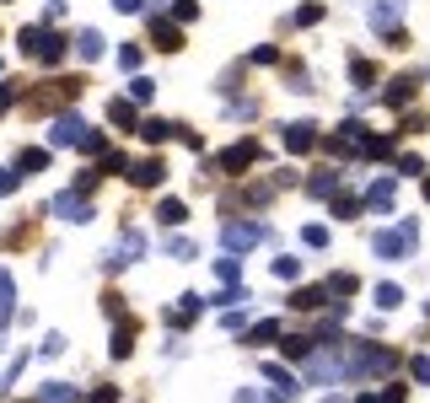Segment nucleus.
Wrapping results in <instances>:
<instances>
[{
  "label": "nucleus",
  "mask_w": 430,
  "mask_h": 403,
  "mask_svg": "<svg viewBox=\"0 0 430 403\" xmlns=\"http://www.w3.org/2000/svg\"><path fill=\"white\" fill-rule=\"evenodd\" d=\"M414 237H419V220L409 215L398 232H377V242H371V247H377L382 258H409V253H414Z\"/></svg>",
  "instance_id": "obj_1"
},
{
  "label": "nucleus",
  "mask_w": 430,
  "mask_h": 403,
  "mask_svg": "<svg viewBox=\"0 0 430 403\" xmlns=\"http://www.w3.org/2000/svg\"><path fill=\"white\" fill-rule=\"evenodd\" d=\"M22 49L33 54V60H43V65H60L65 60V43L49 33V27H27V33H22Z\"/></svg>",
  "instance_id": "obj_2"
},
{
  "label": "nucleus",
  "mask_w": 430,
  "mask_h": 403,
  "mask_svg": "<svg viewBox=\"0 0 430 403\" xmlns=\"http://www.w3.org/2000/svg\"><path fill=\"white\" fill-rule=\"evenodd\" d=\"M258 161V140H237V146H226L221 156H215V167L221 172H242V167H253Z\"/></svg>",
  "instance_id": "obj_3"
},
{
  "label": "nucleus",
  "mask_w": 430,
  "mask_h": 403,
  "mask_svg": "<svg viewBox=\"0 0 430 403\" xmlns=\"http://www.w3.org/2000/svg\"><path fill=\"white\" fill-rule=\"evenodd\" d=\"M221 242L226 247H258V242H269V226H258V220H253V226H226Z\"/></svg>",
  "instance_id": "obj_4"
},
{
  "label": "nucleus",
  "mask_w": 430,
  "mask_h": 403,
  "mask_svg": "<svg viewBox=\"0 0 430 403\" xmlns=\"http://www.w3.org/2000/svg\"><path fill=\"white\" fill-rule=\"evenodd\" d=\"M54 215H60V220H92V199H81V194L70 188V194L54 199Z\"/></svg>",
  "instance_id": "obj_5"
},
{
  "label": "nucleus",
  "mask_w": 430,
  "mask_h": 403,
  "mask_svg": "<svg viewBox=\"0 0 430 403\" xmlns=\"http://www.w3.org/2000/svg\"><path fill=\"white\" fill-rule=\"evenodd\" d=\"M81 134H86V124L75 119V113H65V119H54L49 140H54V146H81Z\"/></svg>",
  "instance_id": "obj_6"
},
{
  "label": "nucleus",
  "mask_w": 430,
  "mask_h": 403,
  "mask_svg": "<svg viewBox=\"0 0 430 403\" xmlns=\"http://www.w3.org/2000/svg\"><path fill=\"white\" fill-rule=\"evenodd\" d=\"M49 167V146H27L22 156H16V178H27V172H43Z\"/></svg>",
  "instance_id": "obj_7"
},
{
  "label": "nucleus",
  "mask_w": 430,
  "mask_h": 403,
  "mask_svg": "<svg viewBox=\"0 0 430 403\" xmlns=\"http://www.w3.org/2000/svg\"><path fill=\"white\" fill-rule=\"evenodd\" d=\"M285 146H291V151H312V146H318L312 124H285Z\"/></svg>",
  "instance_id": "obj_8"
},
{
  "label": "nucleus",
  "mask_w": 430,
  "mask_h": 403,
  "mask_svg": "<svg viewBox=\"0 0 430 403\" xmlns=\"http://www.w3.org/2000/svg\"><path fill=\"white\" fill-rule=\"evenodd\" d=\"M75 54H81L86 65H92V60H102V33H97V27H86V33L75 38Z\"/></svg>",
  "instance_id": "obj_9"
},
{
  "label": "nucleus",
  "mask_w": 430,
  "mask_h": 403,
  "mask_svg": "<svg viewBox=\"0 0 430 403\" xmlns=\"http://www.w3.org/2000/svg\"><path fill=\"white\" fill-rule=\"evenodd\" d=\"M371 210H393V199H398V188H393V178H377V183H371Z\"/></svg>",
  "instance_id": "obj_10"
},
{
  "label": "nucleus",
  "mask_w": 430,
  "mask_h": 403,
  "mask_svg": "<svg viewBox=\"0 0 430 403\" xmlns=\"http://www.w3.org/2000/svg\"><path fill=\"white\" fill-rule=\"evenodd\" d=\"M140 247H146V237H140V232H124V242H119V253L108 258V269H119V264H129V258H135Z\"/></svg>",
  "instance_id": "obj_11"
},
{
  "label": "nucleus",
  "mask_w": 430,
  "mask_h": 403,
  "mask_svg": "<svg viewBox=\"0 0 430 403\" xmlns=\"http://www.w3.org/2000/svg\"><path fill=\"white\" fill-rule=\"evenodd\" d=\"M38 403H75V387L70 382H43V387H38Z\"/></svg>",
  "instance_id": "obj_12"
},
{
  "label": "nucleus",
  "mask_w": 430,
  "mask_h": 403,
  "mask_svg": "<svg viewBox=\"0 0 430 403\" xmlns=\"http://www.w3.org/2000/svg\"><path fill=\"white\" fill-rule=\"evenodd\" d=\"M156 215H161V226H183V220H188V205H183V199H161Z\"/></svg>",
  "instance_id": "obj_13"
},
{
  "label": "nucleus",
  "mask_w": 430,
  "mask_h": 403,
  "mask_svg": "<svg viewBox=\"0 0 430 403\" xmlns=\"http://www.w3.org/2000/svg\"><path fill=\"white\" fill-rule=\"evenodd\" d=\"M129 350H135V323H119L113 328V360H124Z\"/></svg>",
  "instance_id": "obj_14"
},
{
  "label": "nucleus",
  "mask_w": 430,
  "mask_h": 403,
  "mask_svg": "<svg viewBox=\"0 0 430 403\" xmlns=\"http://www.w3.org/2000/svg\"><path fill=\"white\" fill-rule=\"evenodd\" d=\"M387 102H393V108H409V102H414V75H404V81L387 86Z\"/></svg>",
  "instance_id": "obj_15"
},
{
  "label": "nucleus",
  "mask_w": 430,
  "mask_h": 403,
  "mask_svg": "<svg viewBox=\"0 0 430 403\" xmlns=\"http://www.w3.org/2000/svg\"><path fill=\"white\" fill-rule=\"evenodd\" d=\"M135 183H140V188H156V183H161V161H156V156L135 167Z\"/></svg>",
  "instance_id": "obj_16"
},
{
  "label": "nucleus",
  "mask_w": 430,
  "mask_h": 403,
  "mask_svg": "<svg viewBox=\"0 0 430 403\" xmlns=\"http://www.w3.org/2000/svg\"><path fill=\"white\" fill-rule=\"evenodd\" d=\"M151 33H156V49H178V27H167V22H161V16H156V22H151Z\"/></svg>",
  "instance_id": "obj_17"
},
{
  "label": "nucleus",
  "mask_w": 430,
  "mask_h": 403,
  "mask_svg": "<svg viewBox=\"0 0 430 403\" xmlns=\"http://www.w3.org/2000/svg\"><path fill=\"white\" fill-rule=\"evenodd\" d=\"M323 301H328V291H296L291 296V306H301V312H318Z\"/></svg>",
  "instance_id": "obj_18"
},
{
  "label": "nucleus",
  "mask_w": 430,
  "mask_h": 403,
  "mask_svg": "<svg viewBox=\"0 0 430 403\" xmlns=\"http://www.w3.org/2000/svg\"><path fill=\"white\" fill-rule=\"evenodd\" d=\"M129 97H135V102H151V97H156V81H151V75H135V81H129Z\"/></svg>",
  "instance_id": "obj_19"
},
{
  "label": "nucleus",
  "mask_w": 430,
  "mask_h": 403,
  "mask_svg": "<svg viewBox=\"0 0 430 403\" xmlns=\"http://www.w3.org/2000/svg\"><path fill=\"white\" fill-rule=\"evenodd\" d=\"M333 188H339V172H318V178H312V183H307V194H333Z\"/></svg>",
  "instance_id": "obj_20"
},
{
  "label": "nucleus",
  "mask_w": 430,
  "mask_h": 403,
  "mask_svg": "<svg viewBox=\"0 0 430 403\" xmlns=\"http://www.w3.org/2000/svg\"><path fill=\"white\" fill-rule=\"evenodd\" d=\"M398 301H404V291H398V285H387V280H382V285H377V306H382V312H393Z\"/></svg>",
  "instance_id": "obj_21"
},
{
  "label": "nucleus",
  "mask_w": 430,
  "mask_h": 403,
  "mask_svg": "<svg viewBox=\"0 0 430 403\" xmlns=\"http://www.w3.org/2000/svg\"><path fill=\"white\" fill-rule=\"evenodd\" d=\"M285 355H291V360H307V355H312V339H301V333H285Z\"/></svg>",
  "instance_id": "obj_22"
},
{
  "label": "nucleus",
  "mask_w": 430,
  "mask_h": 403,
  "mask_svg": "<svg viewBox=\"0 0 430 403\" xmlns=\"http://www.w3.org/2000/svg\"><path fill=\"white\" fill-rule=\"evenodd\" d=\"M371 27H377V33L398 27V6H377V11H371Z\"/></svg>",
  "instance_id": "obj_23"
},
{
  "label": "nucleus",
  "mask_w": 430,
  "mask_h": 403,
  "mask_svg": "<svg viewBox=\"0 0 430 403\" xmlns=\"http://www.w3.org/2000/svg\"><path fill=\"white\" fill-rule=\"evenodd\" d=\"M108 119L119 124V129H135V108H129V102H113V108H108Z\"/></svg>",
  "instance_id": "obj_24"
},
{
  "label": "nucleus",
  "mask_w": 430,
  "mask_h": 403,
  "mask_svg": "<svg viewBox=\"0 0 430 403\" xmlns=\"http://www.w3.org/2000/svg\"><path fill=\"white\" fill-rule=\"evenodd\" d=\"M264 377H269L280 392H296V382H291V371H285V366H264Z\"/></svg>",
  "instance_id": "obj_25"
},
{
  "label": "nucleus",
  "mask_w": 430,
  "mask_h": 403,
  "mask_svg": "<svg viewBox=\"0 0 430 403\" xmlns=\"http://www.w3.org/2000/svg\"><path fill=\"white\" fill-rule=\"evenodd\" d=\"M274 333H280V323H253V328H247V344H264V339H274Z\"/></svg>",
  "instance_id": "obj_26"
},
{
  "label": "nucleus",
  "mask_w": 430,
  "mask_h": 403,
  "mask_svg": "<svg viewBox=\"0 0 430 403\" xmlns=\"http://www.w3.org/2000/svg\"><path fill=\"white\" fill-rule=\"evenodd\" d=\"M301 242L307 247H328V226H301Z\"/></svg>",
  "instance_id": "obj_27"
},
{
  "label": "nucleus",
  "mask_w": 430,
  "mask_h": 403,
  "mask_svg": "<svg viewBox=\"0 0 430 403\" xmlns=\"http://www.w3.org/2000/svg\"><path fill=\"white\" fill-rule=\"evenodd\" d=\"M11 296H16V285H11V274L0 269V312H6V318H11Z\"/></svg>",
  "instance_id": "obj_28"
},
{
  "label": "nucleus",
  "mask_w": 430,
  "mask_h": 403,
  "mask_svg": "<svg viewBox=\"0 0 430 403\" xmlns=\"http://www.w3.org/2000/svg\"><path fill=\"white\" fill-rule=\"evenodd\" d=\"M140 134H146L151 146H161V140H167V134H172V124H161V119H151V124H146V129H140Z\"/></svg>",
  "instance_id": "obj_29"
},
{
  "label": "nucleus",
  "mask_w": 430,
  "mask_h": 403,
  "mask_svg": "<svg viewBox=\"0 0 430 403\" xmlns=\"http://www.w3.org/2000/svg\"><path fill=\"white\" fill-rule=\"evenodd\" d=\"M215 274H221L226 285H237V274H242V269H237V258H215Z\"/></svg>",
  "instance_id": "obj_30"
},
{
  "label": "nucleus",
  "mask_w": 430,
  "mask_h": 403,
  "mask_svg": "<svg viewBox=\"0 0 430 403\" xmlns=\"http://www.w3.org/2000/svg\"><path fill=\"white\" fill-rule=\"evenodd\" d=\"M274 274H280V280H296V274H301V264H296V258H274Z\"/></svg>",
  "instance_id": "obj_31"
},
{
  "label": "nucleus",
  "mask_w": 430,
  "mask_h": 403,
  "mask_svg": "<svg viewBox=\"0 0 430 403\" xmlns=\"http://www.w3.org/2000/svg\"><path fill=\"white\" fill-rule=\"evenodd\" d=\"M119 65H124V70H140V49H135V43H124V49H119Z\"/></svg>",
  "instance_id": "obj_32"
},
{
  "label": "nucleus",
  "mask_w": 430,
  "mask_h": 403,
  "mask_svg": "<svg viewBox=\"0 0 430 403\" xmlns=\"http://www.w3.org/2000/svg\"><path fill=\"white\" fill-rule=\"evenodd\" d=\"M167 253H172V258H194V242H183V237H167Z\"/></svg>",
  "instance_id": "obj_33"
},
{
  "label": "nucleus",
  "mask_w": 430,
  "mask_h": 403,
  "mask_svg": "<svg viewBox=\"0 0 430 403\" xmlns=\"http://www.w3.org/2000/svg\"><path fill=\"white\" fill-rule=\"evenodd\" d=\"M102 156V172H124V151H97Z\"/></svg>",
  "instance_id": "obj_34"
},
{
  "label": "nucleus",
  "mask_w": 430,
  "mask_h": 403,
  "mask_svg": "<svg viewBox=\"0 0 430 403\" xmlns=\"http://www.w3.org/2000/svg\"><path fill=\"white\" fill-rule=\"evenodd\" d=\"M16 183H22V178H16V167H0V194H16Z\"/></svg>",
  "instance_id": "obj_35"
},
{
  "label": "nucleus",
  "mask_w": 430,
  "mask_h": 403,
  "mask_svg": "<svg viewBox=\"0 0 430 403\" xmlns=\"http://www.w3.org/2000/svg\"><path fill=\"white\" fill-rule=\"evenodd\" d=\"M409 371H414V382H430V355H419V360H409Z\"/></svg>",
  "instance_id": "obj_36"
},
{
  "label": "nucleus",
  "mask_w": 430,
  "mask_h": 403,
  "mask_svg": "<svg viewBox=\"0 0 430 403\" xmlns=\"http://www.w3.org/2000/svg\"><path fill=\"white\" fill-rule=\"evenodd\" d=\"M355 210H360L355 199H333V215H339V220H350V215H355Z\"/></svg>",
  "instance_id": "obj_37"
},
{
  "label": "nucleus",
  "mask_w": 430,
  "mask_h": 403,
  "mask_svg": "<svg viewBox=\"0 0 430 403\" xmlns=\"http://www.w3.org/2000/svg\"><path fill=\"white\" fill-rule=\"evenodd\" d=\"M140 6H146V0H113V11H124V16H135Z\"/></svg>",
  "instance_id": "obj_38"
},
{
  "label": "nucleus",
  "mask_w": 430,
  "mask_h": 403,
  "mask_svg": "<svg viewBox=\"0 0 430 403\" xmlns=\"http://www.w3.org/2000/svg\"><path fill=\"white\" fill-rule=\"evenodd\" d=\"M92 403H119V387H97V392H92Z\"/></svg>",
  "instance_id": "obj_39"
},
{
  "label": "nucleus",
  "mask_w": 430,
  "mask_h": 403,
  "mask_svg": "<svg viewBox=\"0 0 430 403\" xmlns=\"http://www.w3.org/2000/svg\"><path fill=\"white\" fill-rule=\"evenodd\" d=\"M355 403H382V392H360V398Z\"/></svg>",
  "instance_id": "obj_40"
},
{
  "label": "nucleus",
  "mask_w": 430,
  "mask_h": 403,
  "mask_svg": "<svg viewBox=\"0 0 430 403\" xmlns=\"http://www.w3.org/2000/svg\"><path fill=\"white\" fill-rule=\"evenodd\" d=\"M6 108H11V92H6V86H0V113H6Z\"/></svg>",
  "instance_id": "obj_41"
},
{
  "label": "nucleus",
  "mask_w": 430,
  "mask_h": 403,
  "mask_svg": "<svg viewBox=\"0 0 430 403\" xmlns=\"http://www.w3.org/2000/svg\"><path fill=\"white\" fill-rule=\"evenodd\" d=\"M269 403H280V398H269Z\"/></svg>",
  "instance_id": "obj_42"
}]
</instances>
